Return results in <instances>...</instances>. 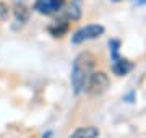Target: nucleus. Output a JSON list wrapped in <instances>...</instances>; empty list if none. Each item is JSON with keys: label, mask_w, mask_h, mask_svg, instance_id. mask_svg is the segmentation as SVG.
<instances>
[{"label": "nucleus", "mask_w": 146, "mask_h": 138, "mask_svg": "<svg viewBox=\"0 0 146 138\" xmlns=\"http://www.w3.org/2000/svg\"><path fill=\"white\" fill-rule=\"evenodd\" d=\"M81 8H83V3H81V0H72V3L68 5L67 11H65V16H67L68 20H80L81 18Z\"/></svg>", "instance_id": "nucleus-6"}, {"label": "nucleus", "mask_w": 146, "mask_h": 138, "mask_svg": "<svg viewBox=\"0 0 146 138\" xmlns=\"http://www.w3.org/2000/svg\"><path fill=\"white\" fill-rule=\"evenodd\" d=\"M98 137H99V130L93 125H88V127L76 128L68 138H98Z\"/></svg>", "instance_id": "nucleus-5"}, {"label": "nucleus", "mask_w": 146, "mask_h": 138, "mask_svg": "<svg viewBox=\"0 0 146 138\" xmlns=\"http://www.w3.org/2000/svg\"><path fill=\"white\" fill-rule=\"evenodd\" d=\"M104 34V26L101 25H86V26L80 28L78 31H75V34L72 36V42L73 44H81L91 39H96Z\"/></svg>", "instance_id": "nucleus-3"}, {"label": "nucleus", "mask_w": 146, "mask_h": 138, "mask_svg": "<svg viewBox=\"0 0 146 138\" xmlns=\"http://www.w3.org/2000/svg\"><path fill=\"white\" fill-rule=\"evenodd\" d=\"M28 10L25 8L23 5H18L15 8V18H16V21H20V23H25L28 20Z\"/></svg>", "instance_id": "nucleus-9"}, {"label": "nucleus", "mask_w": 146, "mask_h": 138, "mask_svg": "<svg viewBox=\"0 0 146 138\" xmlns=\"http://www.w3.org/2000/svg\"><path fill=\"white\" fill-rule=\"evenodd\" d=\"M67 31H68V23H65V21H57V23H54V25L49 26V33H50L54 37L63 36Z\"/></svg>", "instance_id": "nucleus-8"}, {"label": "nucleus", "mask_w": 146, "mask_h": 138, "mask_svg": "<svg viewBox=\"0 0 146 138\" xmlns=\"http://www.w3.org/2000/svg\"><path fill=\"white\" fill-rule=\"evenodd\" d=\"M109 86H110V80L104 72H93V75L88 81V86H86V91L91 96H101L109 90Z\"/></svg>", "instance_id": "nucleus-2"}, {"label": "nucleus", "mask_w": 146, "mask_h": 138, "mask_svg": "<svg viewBox=\"0 0 146 138\" xmlns=\"http://www.w3.org/2000/svg\"><path fill=\"white\" fill-rule=\"evenodd\" d=\"M94 64H96V58H94L93 54H89V52H81L73 60L72 88H73L75 94H81V93L86 91L88 81L94 72Z\"/></svg>", "instance_id": "nucleus-1"}, {"label": "nucleus", "mask_w": 146, "mask_h": 138, "mask_svg": "<svg viewBox=\"0 0 146 138\" xmlns=\"http://www.w3.org/2000/svg\"><path fill=\"white\" fill-rule=\"evenodd\" d=\"M65 0H34V10L41 15H54L62 10Z\"/></svg>", "instance_id": "nucleus-4"}, {"label": "nucleus", "mask_w": 146, "mask_h": 138, "mask_svg": "<svg viewBox=\"0 0 146 138\" xmlns=\"http://www.w3.org/2000/svg\"><path fill=\"white\" fill-rule=\"evenodd\" d=\"M131 67H133V65H131L128 60H123V58H120V57L114 58V64H112V70H114L119 76L127 75L131 70Z\"/></svg>", "instance_id": "nucleus-7"}, {"label": "nucleus", "mask_w": 146, "mask_h": 138, "mask_svg": "<svg viewBox=\"0 0 146 138\" xmlns=\"http://www.w3.org/2000/svg\"><path fill=\"white\" fill-rule=\"evenodd\" d=\"M138 3H146V0H136Z\"/></svg>", "instance_id": "nucleus-11"}, {"label": "nucleus", "mask_w": 146, "mask_h": 138, "mask_svg": "<svg viewBox=\"0 0 146 138\" xmlns=\"http://www.w3.org/2000/svg\"><path fill=\"white\" fill-rule=\"evenodd\" d=\"M8 18V7L7 3L0 2V20H7Z\"/></svg>", "instance_id": "nucleus-10"}, {"label": "nucleus", "mask_w": 146, "mask_h": 138, "mask_svg": "<svg viewBox=\"0 0 146 138\" xmlns=\"http://www.w3.org/2000/svg\"><path fill=\"white\" fill-rule=\"evenodd\" d=\"M49 137H50V133H46V135H44L42 138H49Z\"/></svg>", "instance_id": "nucleus-12"}]
</instances>
